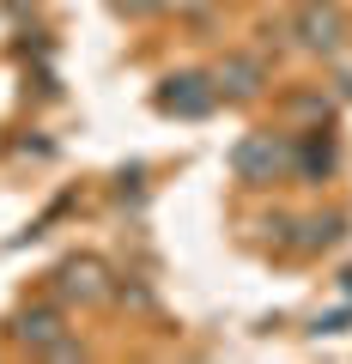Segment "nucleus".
Instances as JSON below:
<instances>
[{
	"mask_svg": "<svg viewBox=\"0 0 352 364\" xmlns=\"http://www.w3.org/2000/svg\"><path fill=\"white\" fill-rule=\"evenodd\" d=\"M231 170L243 182H274V170H286V140H274V134H249V140L231 152Z\"/></svg>",
	"mask_w": 352,
	"mask_h": 364,
	"instance_id": "nucleus-1",
	"label": "nucleus"
},
{
	"mask_svg": "<svg viewBox=\"0 0 352 364\" xmlns=\"http://www.w3.org/2000/svg\"><path fill=\"white\" fill-rule=\"evenodd\" d=\"M340 31H346V25H340V13H334V6H328V0H304V6H298V43H304V49H340Z\"/></svg>",
	"mask_w": 352,
	"mask_h": 364,
	"instance_id": "nucleus-2",
	"label": "nucleus"
},
{
	"mask_svg": "<svg viewBox=\"0 0 352 364\" xmlns=\"http://www.w3.org/2000/svg\"><path fill=\"white\" fill-rule=\"evenodd\" d=\"M213 97H219V85H207L201 73H183V79H170V85H164L158 104L176 109V116H201V109H213Z\"/></svg>",
	"mask_w": 352,
	"mask_h": 364,
	"instance_id": "nucleus-3",
	"label": "nucleus"
},
{
	"mask_svg": "<svg viewBox=\"0 0 352 364\" xmlns=\"http://www.w3.org/2000/svg\"><path fill=\"white\" fill-rule=\"evenodd\" d=\"M55 291H61V298H104V267H97V261H67L61 273H55Z\"/></svg>",
	"mask_w": 352,
	"mask_h": 364,
	"instance_id": "nucleus-4",
	"label": "nucleus"
},
{
	"mask_svg": "<svg viewBox=\"0 0 352 364\" xmlns=\"http://www.w3.org/2000/svg\"><path fill=\"white\" fill-rule=\"evenodd\" d=\"M13 334H18V346H31V352H49L55 340H61V316H55V310H25Z\"/></svg>",
	"mask_w": 352,
	"mask_h": 364,
	"instance_id": "nucleus-5",
	"label": "nucleus"
},
{
	"mask_svg": "<svg viewBox=\"0 0 352 364\" xmlns=\"http://www.w3.org/2000/svg\"><path fill=\"white\" fill-rule=\"evenodd\" d=\"M219 91H225V97H255V91H261V61L231 55V61L219 67Z\"/></svg>",
	"mask_w": 352,
	"mask_h": 364,
	"instance_id": "nucleus-6",
	"label": "nucleus"
},
{
	"mask_svg": "<svg viewBox=\"0 0 352 364\" xmlns=\"http://www.w3.org/2000/svg\"><path fill=\"white\" fill-rule=\"evenodd\" d=\"M304 231H310V237H304V249H328L340 237V219H310Z\"/></svg>",
	"mask_w": 352,
	"mask_h": 364,
	"instance_id": "nucleus-7",
	"label": "nucleus"
},
{
	"mask_svg": "<svg viewBox=\"0 0 352 364\" xmlns=\"http://www.w3.org/2000/svg\"><path fill=\"white\" fill-rule=\"evenodd\" d=\"M304 170H334V146H304Z\"/></svg>",
	"mask_w": 352,
	"mask_h": 364,
	"instance_id": "nucleus-8",
	"label": "nucleus"
}]
</instances>
